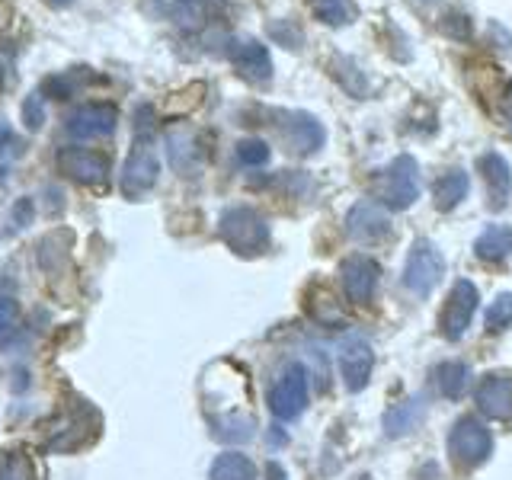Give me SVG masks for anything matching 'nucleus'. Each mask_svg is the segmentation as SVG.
Masks as SVG:
<instances>
[{
    "mask_svg": "<svg viewBox=\"0 0 512 480\" xmlns=\"http://www.w3.org/2000/svg\"><path fill=\"white\" fill-rule=\"evenodd\" d=\"M512 327V295L503 292V295H496L493 304L487 308V330L496 333V330H506Z\"/></svg>",
    "mask_w": 512,
    "mask_h": 480,
    "instance_id": "obj_27",
    "label": "nucleus"
},
{
    "mask_svg": "<svg viewBox=\"0 0 512 480\" xmlns=\"http://www.w3.org/2000/svg\"><path fill=\"white\" fill-rule=\"evenodd\" d=\"M0 480H32L29 461L20 452H7L0 458Z\"/></svg>",
    "mask_w": 512,
    "mask_h": 480,
    "instance_id": "obj_29",
    "label": "nucleus"
},
{
    "mask_svg": "<svg viewBox=\"0 0 512 480\" xmlns=\"http://www.w3.org/2000/svg\"><path fill=\"white\" fill-rule=\"evenodd\" d=\"M167 151H170V160H173L176 170H192V167H196L199 148H196V141H192L189 132H170L167 135Z\"/></svg>",
    "mask_w": 512,
    "mask_h": 480,
    "instance_id": "obj_22",
    "label": "nucleus"
},
{
    "mask_svg": "<svg viewBox=\"0 0 512 480\" xmlns=\"http://www.w3.org/2000/svg\"><path fill=\"white\" fill-rule=\"evenodd\" d=\"M468 192H471L468 173H464V170L445 173L442 180L436 183V208H439V212H452L455 205H461L464 199H468Z\"/></svg>",
    "mask_w": 512,
    "mask_h": 480,
    "instance_id": "obj_18",
    "label": "nucleus"
},
{
    "mask_svg": "<svg viewBox=\"0 0 512 480\" xmlns=\"http://www.w3.org/2000/svg\"><path fill=\"white\" fill-rule=\"evenodd\" d=\"M58 4H64V0H58Z\"/></svg>",
    "mask_w": 512,
    "mask_h": 480,
    "instance_id": "obj_36",
    "label": "nucleus"
},
{
    "mask_svg": "<svg viewBox=\"0 0 512 480\" xmlns=\"http://www.w3.org/2000/svg\"><path fill=\"white\" fill-rule=\"evenodd\" d=\"M436 381H439V391L448 400H458L464 391H468L471 372H468V365H464V362H442L436 368Z\"/></svg>",
    "mask_w": 512,
    "mask_h": 480,
    "instance_id": "obj_20",
    "label": "nucleus"
},
{
    "mask_svg": "<svg viewBox=\"0 0 512 480\" xmlns=\"http://www.w3.org/2000/svg\"><path fill=\"white\" fill-rule=\"evenodd\" d=\"M477 260L484 263H503L506 256H512V228L506 224H490V228L474 240Z\"/></svg>",
    "mask_w": 512,
    "mask_h": 480,
    "instance_id": "obj_17",
    "label": "nucleus"
},
{
    "mask_svg": "<svg viewBox=\"0 0 512 480\" xmlns=\"http://www.w3.org/2000/svg\"><path fill=\"white\" fill-rule=\"evenodd\" d=\"M10 151H16V135L10 125L0 122V157H7Z\"/></svg>",
    "mask_w": 512,
    "mask_h": 480,
    "instance_id": "obj_32",
    "label": "nucleus"
},
{
    "mask_svg": "<svg viewBox=\"0 0 512 480\" xmlns=\"http://www.w3.org/2000/svg\"><path fill=\"white\" fill-rule=\"evenodd\" d=\"M87 77V68H74V71H64V74H55L45 80V90L55 96V100H68V96H74V90L80 87V80Z\"/></svg>",
    "mask_w": 512,
    "mask_h": 480,
    "instance_id": "obj_25",
    "label": "nucleus"
},
{
    "mask_svg": "<svg viewBox=\"0 0 512 480\" xmlns=\"http://www.w3.org/2000/svg\"><path fill=\"white\" fill-rule=\"evenodd\" d=\"M477 167L480 173H484V180H487V192H490V205L493 208H503L506 199H509V192H512V170L506 164V157L503 154H484L477 160Z\"/></svg>",
    "mask_w": 512,
    "mask_h": 480,
    "instance_id": "obj_16",
    "label": "nucleus"
},
{
    "mask_svg": "<svg viewBox=\"0 0 512 480\" xmlns=\"http://www.w3.org/2000/svg\"><path fill=\"white\" fill-rule=\"evenodd\" d=\"M212 480H256V464L240 452H224L212 461Z\"/></svg>",
    "mask_w": 512,
    "mask_h": 480,
    "instance_id": "obj_19",
    "label": "nucleus"
},
{
    "mask_svg": "<svg viewBox=\"0 0 512 480\" xmlns=\"http://www.w3.org/2000/svg\"><path fill=\"white\" fill-rule=\"evenodd\" d=\"M23 122H26L29 132H39V128L45 125V96H42V90L26 96V103H23Z\"/></svg>",
    "mask_w": 512,
    "mask_h": 480,
    "instance_id": "obj_30",
    "label": "nucleus"
},
{
    "mask_svg": "<svg viewBox=\"0 0 512 480\" xmlns=\"http://www.w3.org/2000/svg\"><path fill=\"white\" fill-rule=\"evenodd\" d=\"M474 400L484 416L490 420H509L512 416V378L506 375H487L480 378Z\"/></svg>",
    "mask_w": 512,
    "mask_h": 480,
    "instance_id": "obj_15",
    "label": "nucleus"
},
{
    "mask_svg": "<svg viewBox=\"0 0 512 480\" xmlns=\"http://www.w3.org/2000/svg\"><path fill=\"white\" fill-rule=\"evenodd\" d=\"M253 429H256V423L250 416L231 413V416H224V420H215V436L221 442H247V439H253Z\"/></svg>",
    "mask_w": 512,
    "mask_h": 480,
    "instance_id": "obj_23",
    "label": "nucleus"
},
{
    "mask_svg": "<svg viewBox=\"0 0 512 480\" xmlns=\"http://www.w3.org/2000/svg\"><path fill=\"white\" fill-rule=\"evenodd\" d=\"M228 58L234 64V71L244 77L247 84L263 87L272 80V58H269V48L260 39H250V36L231 39Z\"/></svg>",
    "mask_w": 512,
    "mask_h": 480,
    "instance_id": "obj_8",
    "label": "nucleus"
},
{
    "mask_svg": "<svg viewBox=\"0 0 512 480\" xmlns=\"http://www.w3.org/2000/svg\"><path fill=\"white\" fill-rule=\"evenodd\" d=\"M420 4H432V0H420Z\"/></svg>",
    "mask_w": 512,
    "mask_h": 480,
    "instance_id": "obj_35",
    "label": "nucleus"
},
{
    "mask_svg": "<svg viewBox=\"0 0 512 480\" xmlns=\"http://www.w3.org/2000/svg\"><path fill=\"white\" fill-rule=\"evenodd\" d=\"M29 215H32V199H23L20 205H16V212H13V231L23 228V218L29 221Z\"/></svg>",
    "mask_w": 512,
    "mask_h": 480,
    "instance_id": "obj_33",
    "label": "nucleus"
},
{
    "mask_svg": "<svg viewBox=\"0 0 512 480\" xmlns=\"http://www.w3.org/2000/svg\"><path fill=\"white\" fill-rule=\"evenodd\" d=\"M157 176H160V160L154 151V141H151V135H138L135 148L122 167V192L128 199H138L144 192L154 189Z\"/></svg>",
    "mask_w": 512,
    "mask_h": 480,
    "instance_id": "obj_6",
    "label": "nucleus"
},
{
    "mask_svg": "<svg viewBox=\"0 0 512 480\" xmlns=\"http://www.w3.org/2000/svg\"><path fill=\"white\" fill-rule=\"evenodd\" d=\"M116 122H119V109L112 103H87V106H77L64 128L68 135L77 141H90V138H103L116 132Z\"/></svg>",
    "mask_w": 512,
    "mask_h": 480,
    "instance_id": "obj_12",
    "label": "nucleus"
},
{
    "mask_svg": "<svg viewBox=\"0 0 512 480\" xmlns=\"http://www.w3.org/2000/svg\"><path fill=\"white\" fill-rule=\"evenodd\" d=\"M218 231H221L224 244H228L240 256H256V253H263L266 244H269L266 218L256 212V208H247V205L228 208V212H224L221 221H218Z\"/></svg>",
    "mask_w": 512,
    "mask_h": 480,
    "instance_id": "obj_1",
    "label": "nucleus"
},
{
    "mask_svg": "<svg viewBox=\"0 0 512 480\" xmlns=\"http://www.w3.org/2000/svg\"><path fill=\"white\" fill-rule=\"evenodd\" d=\"M442 29L452 32V36H458V39H468L471 36V20L455 10V13H448V20H442Z\"/></svg>",
    "mask_w": 512,
    "mask_h": 480,
    "instance_id": "obj_31",
    "label": "nucleus"
},
{
    "mask_svg": "<svg viewBox=\"0 0 512 480\" xmlns=\"http://www.w3.org/2000/svg\"><path fill=\"white\" fill-rule=\"evenodd\" d=\"M506 119H509V125H512V84H509V90H506Z\"/></svg>",
    "mask_w": 512,
    "mask_h": 480,
    "instance_id": "obj_34",
    "label": "nucleus"
},
{
    "mask_svg": "<svg viewBox=\"0 0 512 480\" xmlns=\"http://www.w3.org/2000/svg\"><path fill=\"white\" fill-rule=\"evenodd\" d=\"M477 285L468 282V279H458L452 285V292H448V301H445V308L439 314V330L445 340H461L464 333H468L471 327V320L477 314Z\"/></svg>",
    "mask_w": 512,
    "mask_h": 480,
    "instance_id": "obj_7",
    "label": "nucleus"
},
{
    "mask_svg": "<svg viewBox=\"0 0 512 480\" xmlns=\"http://www.w3.org/2000/svg\"><path fill=\"white\" fill-rule=\"evenodd\" d=\"M445 276V256L432 240H416L407 253V266H404V285L407 292L416 298H429L436 292V285Z\"/></svg>",
    "mask_w": 512,
    "mask_h": 480,
    "instance_id": "obj_3",
    "label": "nucleus"
},
{
    "mask_svg": "<svg viewBox=\"0 0 512 480\" xmlns=\"http://www.w3.org/2000/svg\"><path fill=\"white\" fill-rule=\"evenodd\" d=\"M375 368V352L372 343L359 333H349L340 343V378L349 391H362Z\"/></svg>",
    "mask_w": 512,
    "mask_h": 480,
    "instance_id": "obj_9",
    "label": "nucleus"
},
{
    "mask_svg": "<svg viewBox=\"0 0 512 480\" xmlns=\"http://www.w3.org/2000/svg\"><path fill=\"white\" fill-rule=\"evenodd\" d=\"M304 407H308V372L292 362L282 368L279 381L272 384L269 391V410L276 420L288 423V420H298V416L304 413Z\"/></svg>",
    "mask_w": 512,
    "mask_h": 480,
    "instance_id": "obj_5",
    "label": "nucleus"
},
{
    "mask_svg": "<svg viewBox=\"0 0 512 480\" xmlns=\"http://www.w3.org/2000/svg\"><path fill=\"white\" fill-rule=\"evenodd\" d=\"M58 170L84 186H103L109 180V160L100 151H87V148H61Z\"/></svg>",
    "mask_w": 512,
    "mask_h": 480,
    "instance_id": "obj_13",
    "label": "nucleus"
},
{
    "mask_svg": "<svg viewBox=\"0 0 512 480\" xmlns=\"http://www.w3.org/2000/svg\"><path fill=\"white\" fill-rule=\"evenodd\" d=\"M237 160L244 167H263L269 160V144L263 138H244L237 141Z\"/></svg>",
    "mask_w": 512,
    "mask_h": 480,
    "instance_id": "obj_28",
    "label": "nucleus"
},
{
    "mask_svg": "<svg viewBox=\"0 0 512 480\" xmlns=\"http://www.w3.org/2000/svg\"><path fill=\"white\" fill-rule=\"evenodd\" d=\"M375 196L391 212H404L416 199H420V164L410 154H400L391 160V167L378 176Z\"/></svg>",
    "mask_w": 512,
    "mask_h": 480,
    "instance_id": "obj_2",
    "label": "nucleus"
},
{
    "mask_svg": "<svg viewBox=\"0 0 512 480\" xmlns=\"http://www.w3.org/2000/svg\"><path fill=\"white\" fill-rule=\"evenodd\" d=\"M420 400H407L404 407H397L394 413H388V420H384V426H388L391 436H400V432H407L416 426V420H420Z\"/></svg>",
    "mask_w": 512,
    "mask_h": 480,
    "instance_id": "obj_26",
    "label": "nucleus"
},
{
    "mask_svg": "<svg viewBox=\"0 0 512 480\" xmlns=\"http://www.w3.org/2000/svg\"><path fill=\"white\" fill-rule=\"evenodd\" d=\"M346 231L352 240H359V244H381V240L391 237L388 208L368 202V199L356 202L346 215Z\"/></svg>",
    "mask_w": 512,
    "mask_h": 480,
    "instance_id": "obj_10",
    "label": "nucleus"
},
{
    "mask_svg": "<svg viewBox=\"0 0 512 480\" xmlns=\"http://www.w3.org/2000/svg\"><path fill=\"white\" fill-rule=\"evenodd\" d=\"M308 7L324 26H349L356 20V7L349 0H308Z\"/></svg>",
    "mask_w": 512,
    "mask_h": 480,
    "instance_id": "obj_21",
    "label": "nucleus"
},
{
    "mask_svg": "<svg viewBox=\"0 0 512 480\" xmlns=\"http://www.w3.org/2000/svg\"><path fill=\"white\" fill-rule=\"evenodd\" d=\"M170 16H173L176 26L199 29L208 20V7H205V0H176V4L170 7Z\"/></svg>",
    "mask_w": 512,
    "mask_h": 480,
    "instance_id": "obj_24",
    "label": "nucleus"
},
{
    "mask_svg": "<svg viewBox=\"0 0 512 480\" xmlns=\"http://www.w3.org/2000/svg\"><path fill=\"white\" fill-rule=\"evenodd\" d=\"M448 455L461 468H477L493 455V436L490 429L474 420V416H461L455 429L448 432Z\"/></svg>",
    "mask_w": 512,
    "mask_h": 480,
    "instance_id": "obj_4",
    "label": "nucleus"
},
{
    "mask_svg": "<svg viewBox=\"0 0 512 480\" xmlns=\"http://www.w3.org/2000/svg\"><path fill=\"white\" fill-rule=\"evenodd\" d=\"M381 279V269L375 260L356 253V256H346L340 263V282H343V295L352 304H368L375 298V288Z\"/></svg>",
    "mask_w": 512,
    "mask_h": 480,
    "instance_id": "obj_11",
    "label": "nucleus"
},
{
    "mask_svg": "<svg viewBox=\"0 0 512 480\" xmlns=\"http://www.w3.org/2000/svg\"><path fill=\"white\" fill-rule=\"evenodd\" d=\"M282 135H285V144L292 148L295 154H314L324 148L327 141V132L324 125H320L317 116H311V112H288L285 116V125H282Z\"/></svg>",
    "mask_w": 512,
    "mask_h": 480,
    "instance_id": "obj_14",
    "label": "nucleus"
}]
</instances>
